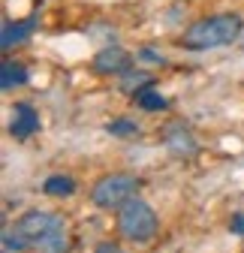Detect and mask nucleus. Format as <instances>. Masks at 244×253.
Wrapping results in <instances>:
<instances>
[{
	"instance_id": "nucleus-1",
	"label": "nucleus",
	"mask_w": 244,
	"mask_h": 253,
	"mask_svg": "<svg viewBox=\"0 0 244 253\" xmlns=\"http://www.w3.org/2000/svg\"><path fill=\"white\" fill-rule=\"evenodd\" d=\"M244 30V18L238 12H217V15H205L196 18L184 34H181V45L187 51H211V48H223L232 45Z\"/></svg>"
},
{
	"instance_id": "nucleus-2",
	"label": "nucleus",
	"mask_w": 244,
	"mask_h": 253,
	"mask_svg": "<svg viewBox=\"0 0 244 253\" xmlns=\"http://www.w3.org/2000/svg\"><path fill=\"white\" fill-rule=\"evenodd\" d=\"M160 232V220L157 211L151 208L145 199H130L127 205L118 208V235L130 241V244H148L154 241Z\"/></svg>"
},
{
	"instance_id": "nucleus-3",
	"label": "nucleus",
	"mask_w": 244,
	"mask_h": 253,
	"mask_svg": "<svg viewBox=\"0 0 244 253\" xmlns=\"http://www.w3.org/2000/svg\"><path fill=\"white\" fill-rule=\"evenodd\" d=\"M139 178L130 175V172H112V175H103L94 190H90V202H94L100 211H118L121 205H127L136 190H139Z\"/></svg>"
},
{
	"instance_id": "nucleus-4",
	"label": "nucleus",
	"mask_w": 244,
	"mask_h": 253,
	"mask_svg": "<svg viewBox=\"0 0 244 253\" xmlns=\"http://www.w3.org/2000/svg\"><path fill=\"white\" fill-rule=\"evenodd\" d=\"M90 70H94L97 76H115V79H121L124 73L133 70V54L124 51L121 45H109V48H103V51L94 54Z\"/></svg>"
},
{
	"instance_id": "nucleus-5",
	"label": "nucleus",
	"mask_w": 244,
	"mask_h": 253,
	"mask_svg": "<svg viewBox=\"0 0 244 253\" xmlns=\"http://www.w3.org/2000/svg\"><path fill=\"white\" fill-rule=\"evenodd\" d=\"M163 145L172 157H178V160H184V157H193L199 151L196 145V136L190 133V126L187 124H181V121H172L163 126Z\"/></svg>"
},
{
	"instance_id": "nucleus-6",
	"label": "nucleus",
	"mask_w": 244,
	"mask_h": 253,
	"mask_svg": "<svg viewBox=\"0 0 244 253\" xmlns=\"http://www.w3.org/2000/svg\"><path fill=\"white\" fill-rule=\"evenodd\" d=\"M40 133V112L30 103H15L12 106V121H9V136L24 142Z\"/></svg>"
},
{
	"instance_id": "nucleus-7",
	"label": "nucleus",
	"mask_w": 244,
	"mask_h": 253,
	"mask_svg": "<svg viewBox=\"0 0 244 253\" xmlns=\"http://www.w3.org/2000/svg\"><path fill=\"white\" fill-rule=\"evenodd\" d=\"M34 247L40 253H70V226H67V220L60 217V214H54L51 226L37 238Z\"/></svg>"
},
{
	"instance_id": "nucleus-8",
	"label": "nucleus",
	"mask_w": 244,
	"mask_h": 253,
	"mask_svg": "<svg viewBox=\"0 0 244 253\" xmlns=\"http://www.w3.org/2000/svg\"><path fill=\"white\" fill-rule=\"evenodd\" d=\"M37 15H27L24 21H3V34H0V45H3V51H12L15 45L27 42L30 37H34L37 30Z\"/></svg>"
},
{
	"instance_id": "nucleus-9",
	"label": "nucleus",
	"mask_w": 244,
	"mask_h": 253,
	"mask_svg": "<svg viewBox=\"0 0 244 253\" xmlns=\"http://www.w3.org/2000/svg\"><path fill=\"white\" fill-rule=\"evenodd\" d=\"M51 220H54V214H48V211H40V208H30V211H24L18 220H15V226L37 244V238L51 226Z\"/></svg>"
},
{
	"instance_id": "nucleus-10",
	"label": "nucleus",
	"mask_w": 244,
	"mask_h": 253,
	"mask_svg": "<svg viewBox=\"0 0 244 253\" xmlns=\"http://www.w3.org/2000/svg\"><path fill=\"white\" fill-rule=\"evenodd\" d=\"M24 82H27V67H24L21 60L6 57L3 63H0V87H3V90H15Z\"/></svg>"
},
{
	"instance_id": "nucleus-11",
	"label": "nucleus",
	"mask_w": 244,
	"mask_h": 253,
	"mask_svg": "<svg viewBox=\"0 0 244 253\" xmlns=\"http://www.w3.org/2000/svg\"><path fill=\"white\" fill-rule=\"evenodd\" d=\"M133 103H136L142 112H163V109H169V100L163 97L154 84H145L142 90H136V93H133Z\"/></svg>"
},
{
	"instance_id": "nucleus-12",
	"label": "nucleus",
	"mask_w": 244,
	"mask_h": 253,
	"mask_svg": "<svg viewBox=\"0 0 244 253\" xmlns=\"http://www.w3.org/2000/svg\"><path fill=\"white\" fill-rule=\"evenodd\" d=\"M76 190H79V184H76L73 175H48L45 184H42V193L54 196V199H67V196L76 193Z\"/></svg>"
},
{
	"instance_id": "nucleus-13",
	"label": "nucleus",
	"mask_w": 244,
	"mask_h": 253,
	"mask_svg": "<svg viewBox=\"0 0 244 253\" xmlns=\"http://www.w3.org/2000/svg\"><path fill=\"white\" fill-rule=\"evenodd\" d=\"M0 244H3V250L6 253H24V250H30L34 247V241H30L18 226H3V232H0Z\"/></svg>"
},
{
	"instance_id": "nucleus-14",
	"label": "nucleus",
	"mask_w": 244,
	"mask_h": 253,
	"mask_svg": "<svg viewBox=\"0 0 244 253\" xmlns=\"http://www.w3.org/2000/svg\"><path fill=\"white\" fill-rule=\"evenodd\" d=\"M106 133L109 136H118V139H133L139 136V124L136 121H127V118H115L106 124Z\"/></svg>"
},
{
	"instance_id": "nucleus-15",
	"label": "nucleus",
	"mask_w": 244,
	"mask_h": 253,
	"mask_svg": "<svg viewBox=\"0 0 244 253\" xmlns=\"http://www.w3.org/2000/svg\"><path fill=\"white\" fill-rule=\"evenodd\" d=\"M145 84H154V79H151L148 73H136V70H130V73L121 76V90H127L130 97H133L136 90H142Z\"/></svg>"
},
{
	"instance_id": "nucleus-16",
	"label": "nucleus",
	"mask_w": 244,
	"mask_h": 253,
	"mask_svg": "<svg viewBox=\"0 0 244 253\" xmlns=\"http://www.w3.org/2000/svg\"><path fill=\"white\" fill-rule=\"evenodd\" d=\"M136 57H139V60H148V63H166V60H163V54H160V51H154V48H142Z\"/></svg>"
},
{
	"instance_id": "nucleus-17",
	"label": "nucleus",
	"mask_w": 244,
	"mask_h": 253,
	"mask_svg": "<svg viewBox=\"0 0 244 253\" xmlns=\"http://www.w3.org/2000/svg\"><path fill=\"white\" fill-rule=\"evenodd\" d=\"M94 253H127L121 244H115V241H100L97 247H94Z\"/></svg>"
},
{
	"instance_id": "nucleus-18",
	"label": "nucleus",
	"mask_w": 244,
	"mask_h": 253,
	"mask_svg": "<svg viewBox=\"0 0 244 253\" xmlns=\"http://www.w3.org/2000/svg\"><path fill=\"white\" fill-rule=\"evenodd\" d=\"M229 229L235 232V235H244V214L238 211L235 217H232V223H229Z\"/></svg>"
},
{
	"instance_id": "nucleus-19",
	"label": "nucleus",
	"mask_w": 244,
	"mask_h": 253,
	"mask_svg": "<svg viewBox=\"0 0 244 253\" xmlns=\"http://www.w3.org/2000/svg\"><path fill=\"white\" fill-rule=\"evenodd\" d=\"M3 253H6V250H3Z\"/></svg>"
}]
</instances>
